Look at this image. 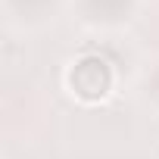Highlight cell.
Instances as JSON below:
<instances>
[{
  "label": "cell",
  "mask_w": 159,
  "mask_h": 159,
  "mask_svg": "<svg viewBox=\"0 0 159 159\" xmlns=\"http://www.w3.org/2000/svg\"><path fill=\"white\" fill-rule=\"evenodd\" d=\"M116 84V72L112 66L100 56V53H84L69 62L66 69V91L78 100V103H100L112 94Z\"/></svg>",
  "instance_id": "1"
}]
</instances>
